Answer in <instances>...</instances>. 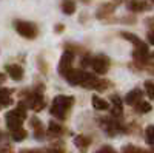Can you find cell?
<instances>
[{"mask_svg":"<svg viewBox=\"0 0 154 153\" xmlns=\"http://www.w3.org/2000/svg\"><path fill=\"white\" fill-rule=\"evenodd\" d=\"M72 104H74V97L72 96L59 94L53 100V105H51V114H53L54 118L60 119V121L66 119L68 110L72 107Z\"/></svg>","mask_w":154,"mask_h":153,"instance_id":"cell-1","label":"cell"},{"mask_svg":"<svg viewBox=\"0 0 154 153\" xmlns=\"http://www.w3.org/2000/svg\"><path fill=\"white\" fill-rule=\"evenodd\" d=\"M5 119H6L8 129H9L11 132L20 130L23 121L26 119V108H25V104H23V102H20L17 108L8 111V113H6V116H5Z\"/></svg>","mask_w":154,"mask_h":153,"instance_id":"cell-2","label":"cell"},{"mask_svg":"<svg viewBox=\"0 0 154 153\" xmlns=\"http://www.w3.org/2000/svg\"><path fill=\"white\" fill-rule=\"evenodd\" d=\"M122 37H125L126 40H130V42L134 45V59H136L137 62H145V60L149 57V49H148V45H146L145 42L140 40L136 34L123 31V33H122Z\"/></svg>","mask_w":154,"mask_h":153,"instance_id":"cell-3","label":"cell"},{"mask_svg":"<svg viewBox=\"0 0 154 153\" xmlns=\"http://www.w3.org/2000/svg\"><path fill=\"white\" fill-rule=\"evenodd\" d=\"M14 28L22 37H25V39H35V36L38 33L35 25L31 23V22H26V20H16Z\"/></svg>","mask_w":154,"mask_h":153,"instance_id":"cell-4","label":"cell"},{"mask_svg":"<svg viewBox=\"0 0 154 153\" xmlns=\"http://www.w3.org/2000/svg\"><path fill=\"white\" fill-rule=\"evenodd\" d=\"M91 68L94 70V73H97V74H100V76L106 74L108 70H109V59H108L106 56H103V54H99V56L93 57V60H91Z\"/></svg>","mask_w":154,"mask_h":153,"instance_id":"cell-5","label":"cell"},{"mask_svg":"<svg viewBox=\"0 0 154 153\" xmlns=\"http://www.w3.org/2000/svg\"><path fill=\"white\" fill-rule=\"evenodd\" d=\"M72 60H74V54L71 53V51H65V53L62 54V57H60V62H59V73L65 78V76L72 70L71 67H72Z\"/></svg>","mask_w":154,"mask_h":153,"instance_id":"cell-6","label":"cell"},{"mask_svg":"<svg viewBox=\"0 0 154 153\" xmlns=\"http://www.w3.org/2000/svg\"><path fill=\"white\" fill-rule=\"evenodd\" d=\"M89 76V73H85L83 70H71L66 76H65V79L71 84V85H83V82L86 81V78Z\"/></svg>","mask_w":154,"mask_h":153,"instance_id":"cell-7","label":"cell"},{"mask_svg":"<svg viewBox=\"0 0 154 153\" xmlns=\"http://www.w3.org/2000/svg\"><path fill=\"white\" fill-rule=\"evenodd\" d=\"M26 104H28V107H29L31 110L40 111V110L45 107V100H43L42 93H40V91H32V93L28 96V99H26Z\"/></svg>","mask_w":154,"mask_h":153,"instance_id":"cell-8","label":"cell"},{"mask_svg":"<svg viewBox=\"0 0 154 153\" xmlns=\"http://www.w3.org/2000/svg\"><path fill=\"white\" fill-rule=\"evenodd\" d=\"M5 70H6L8 76H9L12 81H22V79H23L25 71H23V68H22L20 65H17V63H12V65H6Z\"/></svg>","mask_w":154,"mask_h":153,"instance_id":"cell-9","label":"cell"},{"mask_svg":"<svg viewBox=\"0 0 154 153\" xmlns=\"http://www.w3.org/2000/svg\"><path fill=\"white\" fill-rule=\"evenodd\" d=\"M142 97H143V91L140 90V88H134V90H131L130 93L125 96V102H126L128 105L136 107L139 102L142 100Z\"/></svg>","mask_w":154,"mask_h":153,"instance_id":"cell-10","label":"cell"},{"mask_svg":"<svg viewBox=\"0 0 154 153\" xmlns=\"http://www.w3.org/2000/svg\"><path fill=\"white\" fill-rule=\"evenodd\" d=\"M11 93H12L11 88H3V87H0V107H8V105L12 104Z\"/></svg>","mask_w":154,"mask_h":153,"instance_id":"cell-11","label":"cell"},{"mask_svg":"<svg viewBox=\"0 0 154 153\" xmlns=\"http://www.w3.org/2000/svg\"><path fill=\"white\" fill-rule=\"evenodd\" d=\"M148 8H149V5L142 2V0H130V2H128V9L133 11V12H140V11L148 9Z\"/></svg>","mask_w":154,"mask_h":153,"instance_id":"cell-12","label":"cell"},{"mask_svg":"<svg viewBox=\"0 0 154 153\" xmlns=\"http://www.w3.org/2000/svg\"><path fill=\"white\" fill-rule=\"evenodd\" d=\"M111 102H112V116H120L122 114V110H123V104L117 94H112L111 97Z\"/></svg>","mask_w":154,"mask_h":153,"instance_id":"cell-13","label":"cell"},{"mask_svg":"<svg viewBox=\"0 0 154 153\" xmlns=\"http://www.w3.org/2000/svg\"><path fill=\"white\" fill-rule=\"evenodd\" d=\"M93 107L96 108V110H108L109 108V104H108V100H105V99H102V97H99V96H93Z\"/></svg>","mask_w":154,"mask_h":153,"instance_id":"cell-14","label":"cell"},{"mask_svg":"<svg viewBox=\"0 0 154 153\" xmlns=\"http://www.w3.org/2000/svg\"><path fill=\"white\" fill-rule=\"evenodd\" d=\"M31 124H32V129H34V136H35V139H42V138H43L42 122L38 121L37 118H31Z\"/></svg>","mask_w":154,"mask_h":153,"instance_id":"cell-15","label":"cell"},{"mask_svg":"<svg viewBox=\"0 0 154 153\" xmlns=\"http://www.w3.org/2000/svg\"><path fill=\"white\" fill-rule=\"evenodd\" d=\"M20 153H63L59 148H23Z\"/></svg>","mask_w":154,"mask_h":153,"instance_id":"cell-16","label":"cell"},{"mask_svg":"<svg viewBox=\"0 0 154 153\" xmlns=\"http://www.w3.org/2000/svg\"><path fill=\"white\" fill-rule=\"evenodd\" d=\"M74 144H75L77 147H80V148H86L89 144H91V138L83 136V135H79V136L74 138Z\"/></svg>","mask_w":154,"mask_h":153,"instance_id":"cell-17","label":"cell"},{"mask_svg":"<svg viewBox=\"0 0 154 153\" xmlns=\"http://www.w3.org/2000/svg\"><path fill=\"white\" fill-rule=\"evenodd\" d=\"M62 11L65 12V14L71 16L75 12V3L72 2V0H63L62 2Z\"/></svg>","mask_w":154,"mask_h":153,"instance_id":"cell-18","label":"cell"},{"mask_svg":"<svg viewBox=\"0 0 154 153\" xmlns=\"http://www.w3.org/2000/svg\"><path fill=\"white\" fill-rule=\"evenodd\" d=\"M48 133L49 135H54V136H57V135H62L63 133V127L60 125V124H57V122H49V127H48Z\"/></svg>","mask_w":154,"mask_h":153,"instance_id":"cell-19","label":"cell"},{"mask_svg":"<svg viewBox=\"0 0 154 153\" xmlns=\"http://www.w3.org/2000/svg\"><path fill=\"white\" fill-rule=\"evenodd\" d=\"M12 139H14L16 142H22L25 138L28 136V132L26 130H23V129H20V130H16V132H12Z\"/></svg>","mask_w":154,"mask_h":153,"instance_id":"cell-20","label":"cell"},{"mask_svg":"<svg viewBox=\"0 0 154 153\" xmlns=\"http://www.w3.org/2000/svg\"><path fill=\"white\" fill-rule=\"evenodd\" d=\"M145 139L149 145H154V125H148L145 130Z\"/></svg>","mask_w":154,"mask_h":153,"instance_id":"cell-21","label":"cell"},{"mask_svg":"<svg viewBox=\"0 0 154 153\" xmlns=\"http://www.w3.org/2000/svg\"><path fill=\"white\" fill-rule=\"evenodd\" d=\"M136 111L137 113H148V111H151V104H148L145 100H140L136 105Z\"/></svg>","mask_w":154,"mask_h":153,"instance_id":"cell-22","label":"cell"},{"mask_svg":"<svg viewBox=\"0 0 154 153\" xmlns=\"http://www.w3.org/2000/svg\"><path fill=\"white\" fill-rule=\"evenodd\" d=\"M143 87H145V91H146L148 97L154 99V81H145Z\"/></svg>","mask_w":154,"mask_h":153,"instance_id":"cell-23","label":"cell"},{"mask_svg":"<svg viewBox=\"0 0 154 153\" xmlns=\"http://www.w3.org/2000/svg\"><path fill=\"white\" fill-rule=\"evenodd\" d=\"M122 153H145V150H142L140 147H136V145H131L128 144L122 148Z\"/></svg>","mask_w":154,"mask_h":153,"instance_id":"cell-24","label":"cell"},{"mask_svg":"<svg viewBox=\"0 0 154 153\" xmlns=\"http://www.w3.org/2000/svg\"><path fill=\"white\" fill-rule=\"evenodd\" d=\"M96 153H116V150L111 145H103V147H100Z\"/></svg>","mask_w":154,"mask_h":153,"instance_id":"cell-25","label":"cell"},{"mask_svg":"<svg viewBox=\"0 0 154 153\" xmlns=\"http://www.w3.org/2000/svg\"><path fill=\"white\" fill-rule=\"evenodd\" d=\"M146 39H148V42H149L151 45H154V30L148 31V34H146Z\"/></svg>","mask_w":154,"mask_h":153,"instance_id":"cell-26","label":"cell"},{"mask_svg":"<svg viewBox=\"0 0 154 153\" xmlns=\"http://www.w3.org/2000/svg\"><path fill=\"white\" fill-rule=\"evenodd\" d=\"M5 78H6V76H5L3 73H0V82H3V81H5Z\"/></svg>","mask_w":154,"mask_h":153,"instance_id":"cell-27","label":"cell"},{"mask_svg":"<svg viewBox=\"0 0 154 153\" xmlns=\"http://www.w3.org/2000/svg\"><path fill=\"white\" fill-rule=\"evenodd\" d=\"M62 30H63V25H57V28H56V31H59V33H60Z\"/></svg>","mask_w":154,"mask_h":153,"instance_id":"cell-28","label":"cell"},{"mask_svg":"<svg viewBox=\"0 0 154 153\" xmlns=\"http://www.w3.org/2000/svg\"><path fill=\"white\" fill-rule=\"evenodd\" d=\"M3 138H5V136H3V133H2V132H0V142H2V141H3Z\"/></svg>","mask_w":154,"mask_h":153,"instance_id":"cell-29","label":"cell"},{"mask_svg":"<svg viewBox=\"0 0 154 153\" xmlns=\"http://www.w3.org/2000/svg\"><path fill=\"white\" fill-rule=\"evenodd\" d=\"M151 2H152V3H154V0H151Z\"/></svg>","mask_w":154,"mask_h":153,"instance_id":"cell-30","label":"cell"}]
</instances>
